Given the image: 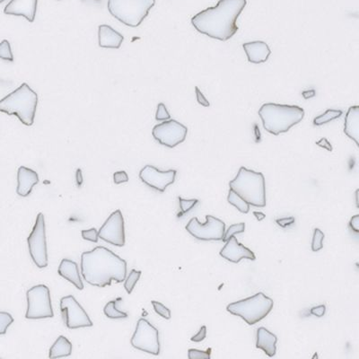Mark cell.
<instances>
[{
  "instance_id": "obj_1",
  "label": "cell",
  "mask_w": 359,
  "mask_h": 359,
  "mask_svg": "<svg viewBox=\"0 0 359 359\" xmlns=\"http://www.w3.org/2000/svg\"><path fill=\"white\" fill-rule=\"evenodd\" d=\"M246 4V0H219L216 7L194 15L192 23L200 34L219 41H228L238 31L237 18Z\"/></svg>"
},
{
  "instance_id": "obj_2",
  "label": "cell",
  "mask_w": 359,
  "mask_h": 359,
  "mask_svg": "<svg viewBox=\"0 0 359 359\" xmlns=\"http://www.w3.org/2000/svg\"><path fill=\"white\" fill-rule=\"evenodd\" d=\"M81 273L85 281L93 286L111 285L112 280L121 283L126 278V260L109 249L98 246L82 253Z\"/></svg>"
},
{
  "instance_id": "obj_3",
  "label": "cell",
  "mask_w": 359,
  "mask_h": 359,
  "mask_svg": "<svg viewBox=\"0 0 359 359\" xmlns=\"http://www.w3.org/2000/svg\"><path fill=\"white\" fill-rule=\"evenodd\" d=\"M258 113L264 129L275 136L288 132L292 127L300 123L304 117L303 108L273 103L263 104Z\"/></svg>"
},
{
  "instance_id": "obj_4",
  "label": "cell",
  "mask_w": 359,
  "mask_h": 359,
  "mask_svg": "<svg viewBox=\"0 0 359 359\" xmlns=\"http://www.w3.org/2000/svg\"><path fill=\"white\" fill-rule=\"evenodd\" d=\"M38 104L37 93L23 83L14 92L0 101V111L16 115L22 124L32 126Z\"/></svg>"
},
{
  "instance_id": "obj_5",
  "label": "cell",
  "mask_w": 359,
  "mask_h": 359,
  "mask_svg": "<svg viewBox=\"0 0 359 359\" xmlns=\"http://www.w3.org/2000/svg\"><path fill=\"white\" fill-rule=\"evenodd\" d=\"M229 187L253 207L266 206L265 178L261 173L241 167L235 178L229 182Z\"/></svg>"
},
{
  "instance_id": "obj_6",
  "label": "cell",
  "mask_w": 359,
  "mask_h": 359,
  "mask_svg": "<svg viewBox=\"0 0 359 359\" xmlns=\"http://www.w3.org/2000/svg\"><path fill=\"white\" fill-rule=\"evenodd\" d=\"M155 4L156 0H108V10L127 26L137 27Z\"/></svg>"
},
{
  "instance_id": "obj_7",
  "label": "cell",
  "mask_w": 359,
  "mask_h": 359,
  "mask_svg": "<svg viewBox=\"0 0 359 359\" xmlns=\"http://www.w3.org/2000/svg\"><path fill=\"white\" fill-rule=\"evenodd\" d=\"M273 305L274 302L271 298L259 292L248 298L228 304L226 310L232 315L241 317L249 325H253L265 318L271 313Z\"/></svg>"
},
{
  "instance_id": "obj_8",
  "label": "cell",
  "mask_w": 359,
  "mask_h": 359,
  "mask_svg": "<svg viewBox=\"0 0 359 359\" xmlns=\"http://www.w3.org/2000/svg\"><path fill=\"white\" fill-rule=\"evenodd\" d=\"M28 307L26 318L36 319L52 318L54 313L52 310L51 293L48 286L45 285H35L27 291Z\"/></svg>"
},
{
  "instance_id": "obj_9",
  "label": "cell",
  "mask_w": 359,
  "mask_h": 359,
  "mask_svg": "<svg viewBox=\"0 0 359 359\" xmlns=\"http://www.w3.org/2000/svg\"><path fill=\"white\" fill-rule=\"evenodd\" d=\"M30 255L40 269L48 266V251L46 242V226L44 216L39 213L34 229L27 238Z\"/></svg>"
},
{
  "instance_id": "obj_10",
  "label": "cell",
  "mask_w": 359,
  "mask_h": 359,
  "mask_svg": "<svg viewBox=\"0 0 359 359\" xmlns=\"http://www.w3.org/2000/svg\"><path fill=\"white\" fill-rule=\"evenodd\" d=\"M186 230L194 238L201 241H222L226 233V224L213 216H206V223H200L193 218L186 226Z\"/></svg>"
},
{
  "instance_id": "obj_11",
  "label": "cell",
  "mask_w": 359,
  "mask_h": 359,
  "mask_svg": "<svg viewBox=\"0 0 359 359\" xmlns=\"http://www.w3.org/2000/svg\"><path fill=\"white\" fill-rule=\"evenodd\" d=\"M130 342L133 348L141 351L155 355L160 354L159 331L146 319L138 320Z\"/></svg>"
},
{
  "instance_id": "obj_12",
  "label": "cell",
  "mask_w": 359,
  "mask_h": 359,
  "mask_svg": "<svg viewBox=\"0 0 359 359\" xmlns=\"http://www.w3.org/2000/svg\"><path fill=\"white\" fill-rule=\"evenodd\" d=\"M60 311L66 326L70 330L93 326V322L89 318L86 312L73 296L61 298Z\"/></svg>"
},
{
  "instance_id": "obj_13",
  "label": "cell",
  "mask_w": 359,
  "mask_h": 359,
  "mask_svg": "<svg viewBox=\"0 0 359 359\" xmlns=\"http://www.w3.org/2000/svg\"><path fill=\"white\" fill-rule=\"evenodd\" d=\"M188 133L187 127L175 119H169L161 124H157L152 130L153 137L160 144L167 148H174L185 140Z\"/></svg>"
},
{
  "instance_id": "obj_14",
  "label": "cell",
  "mask_w": 359,
  "mask_h": 359,
  "mask_svg": "<svg viewBox=\"0 0 359 359\" xmlns=\"http://www.w3.org/2000/svg\"><path fill=\"white\" fill-rule=\"evenodd\" d=\"M99 237L102 240L107 242L111 245L123 247L125 245V229L124 219L121 210L113 212L104 226L99 230Z\"/></svg>"
},
{
  "instance_id": "obj_15",
  "label": "cell",
  "mask_w": 359,
  "mask_h": 359,
  "mask_svg": "<svg viewBox=\"0 0 359 359\" xmlns=\"http://www.w3.org/2000/svg\"><path fill=\"white\" fill-rule=\"evenodd\" d=\"M176 170L159 171L153 165H146L139 173V178L145 184L163 193L168 186L174 183Z\"/></svg>"
},
{
  "instance_id": "obj_16",
  "label": "cell",
  "mask_w": 359,
  "mask_h": 359,
  "mask_svg": "<svg viewBox=\"0 0 359 359\" xmlns=\"http://www.w3.org/2000/svg\"><path fill=\"white\" fill-rule=\"evenodd\" d=\"M220 256L224 259L233 263H238L241 259H248L255 260L256 256L250 249L245 247L237 241L236 237L233 235L226 242V245L223 247Z\"/></svg>"
},
{
  "instance_id": "obj_17",
  "label": "cell",
  "mask_w": 359,
  "mask_h": 359,
  "mask_svg": "<svg viewBox=\"0 0 359 359\" xmlns=\"http://www.w3.org/2000/svg\"><path fill=\"white\" fill-rule=\"evenodd\" d=\"M38 0H11L5 8L6 15L23 16L29 22H34L36 15Z\"/></svg>"
},
{
  "instance_id": "obj_18",
  "label": "cell",
  "mask_w": 359,
  "mask_h": 359,
  "mask_svg": "<svg viewBox=\"0 0 359 359\" xmlns=\"http://www.w3.org/2000/svg\"><path fill=\"white\" fill-rule=\"evenodd\" d=\"M17 194L19 196L27 197L39 182V176L35 171L26 166H20L17 172Z\"/></svg>"
},
{
  "instance_id": "obj_19",
  "label": "cell",
  "mask_w": 359,
  "mask_h": 359,
  "mask_svg": "<svg viewBox=\"0 0 359 359\" xmlns=\"http://www.w3.org/2000/svg\"><path fill=\"white\" fill-rule=\"evenodd\" d=\"M243 48L248 58L249 62L253 64L264 63L270 58L271 51L264 41H256L243 44Z\"/></svg>"
},
{
  "instance_id": "obj_20",
  "label": "cell",
  "mask_w": 359,
  "mask_h": 359,
  "mask_svg": "<svg viewBox=\"0 0 359 359\" xmlns=\"http://www.w3.org/2000/svg\"><path fill=\"white\" fill-rule=\"evenodd\" d=\"M98 37L101 48L118 49L124 40L122 34L106 25L99 26Z\"/></svg>"
},
{
  "instance_id": "obj_21",
  "label": "cell",
  "mask_w": 359,
  "mask_h": 359,
  "mask_svg": "<svg viewBox=\"0 0 359 359\" xmlns=\"http://www.w3.org/2000/svg\"><path fill=\"white\" fill-rule=\"evenodd\" d=\"M277 342L278 338L275 334L267 330L264 327H260L257 330V341L256 348L262 349L267 355L272 357L277 352Z\"/></svg>"
},
{
  "instance_id": "obj_22",
  "label": "cell",
  "mask_w": 359,
  "mask_h": 359,
  "mask_svg": "<svg viewBox=\"0 0 359 359\" xmlns=\"http://www.w3.org/2000/svg\"><path fill=\"white\" fill-rule=\"evenodd\" d=\"M58 272H59V276L66 278L67 280L72 283L77 289L79 290L84 289V284H83V281L80 278L78 264L73 260L68 259H62V261L59 264Z\"/></svg>"
},
{
  "instance_id": "obj_23",
  "label": "cell",
  "mask_w": 359,
  "mask_h": 359,
  "mask_svg": "<svg viewBox=\"0 0 359 359\" xmlns=\"http://www.w3.org/2000/svg\"><path fill=\"white\" fill-rule=\"evenodd\" d=\"M344 132L358 146L359 137V106L355 105L348 109L345 118Z\"/></svg>"
},
{
  "instance_id": "obj_24",
  "label": "cell",
  "mask_w": 359,
  "mask_h": 359,
  "mask_svg": "<svg viewBox=\"0 0 359 359\" xmlns=\"http://www.w3.org/2000/svg\"><path fill=\"white\" fill-rule=\"evenodd\" d=\"M72 353V344L67 338L59 336L50 349V358L66 357Z\"/></svg>"
},
{
  "instance_id": "obj_25",
  "label": "cell",
  "mask_w": 359,
  "mask_h": 359,
  "mask_svg": "<svg viewBox=\"0 0 359 359\" xmlns=\"http://www.w3.org/2000/svg\"><path fill=\"white\" fill-rule=\"evenodd\" d=\"M227 200L231 205H233V207H236L239 211L247 214L250 211V204L245 201L242 197L239 196L237 193H234L233 189H230Z\"/></svg>"
},
{
  "instance_id": "obj_26",
  "label": "cell",
  "mask_w": 359,
  "mask_h": 359,
  "mask_svg": "<svg viewBox=\"0 0 359 359\" xmlns=\"http://www.w3.org/2000/svg\"><path fill=\"white\" fill-rule=\"evenodd\" d=\"M343 114V111L341 110H332L329 109L320 115L318 117L314 119V125L315 126H322L326 123H330L331 121H333L335 118H340L341 115Z\"/></svg>"
},
{
  "instance_id": "obj_27",
  "label": "cell",
  "mask_w": 359,
  "mask_h": 359,
  "mask_svg": "<svg viewBox=\"0 0 359 359\" xmlns=\"http://www.w3.org/2000/svg\"><path fill=\"white\" fill-rule=\"evenodd\" d=\"M104 315L110 319H123L128 317V314L118 311L116 308V301H110L104 309Z\"/></svg>"
},
{
  "instance_id": "obj_28",
  "label": "cell",
  "mask_w": 359,
  "mask_h": 359,
  "mask_svg": "<svg viewBox=\"0 0 359 359\" xmlns=\"http://www.w3.org/2000/svg\"><path fill=\"white\" fill-rule=\"evenodd\" d=\"M141 277V271H137L136 270H132L130 271V275L128 276V278H125V283H124V288L128 294H131L133 291L135 285L138 281V279Z\"/></svg>"
},
{
  "instance_id": "obj_29",
  "label": "cell",
  "mask_w": 359,
  "mask_h": 359,
  "mask_svg": "<svg viewBox=\"0 0 359 359\" xmlns=\"http://www.w3.org/2000/svg\"><path fill=\"white\" fill-rule=\"evenodd\" d=\"M323 240H324V233L319 228H315L314 231V236L312 241V251L319 252L323 247Z\"/></svg>"
},
{
  "instance_id": "obj_30",
  "label": "cell",
  "mask_w": 359,
  "mask_h": 359,
  "mask_svg": "<svg viewBox=\"0 0 359 359\" xmlns=\"http://www.w3.org/2000/svg\"><path fill=\"white\" fill-rule=\"evenodd\" d=\"M178 200H179L180 207H181V212L178 214V218H181L186 213H188L189 210H192L199 202L198 200H184L181 197H178Z\"/></svg>"
},
{
  "instance_id": "obj_31",
  "label": "cell",
  "mask_w": 359,
  "mask_h": 359,
  "mask_svg": "<svg viewBox=\"0 0 359 359\" xmlns=\"http://www.w3.org/2000/svg\"><path fill=\"white\" fill-rule=\"evenodd\" d=\"M14 322V318L7 312H0V335H4L8 328Z\"/></svg>"
},
{
  "instance_id": "obj_32",
  "label": "cell",
  "mask_w": 359,
  "mask_h": 359,
  "mask_svg": "<svg viewBox=\"0 0 359 359\" xmlns=\"http://www.w3.org/2000/svg\"><path fill=\"white\" fill-rule=\"evenodd\" d=\"M0 59L13 62L14 57L12 53L11 46L8 40H4L0 43Z\"/></svg>"
},
{
  "instance_id": "obj_33",
  "label": "cell",
  "mask_w": 359,
  "mask_h": 359,
  "mask_svg": "<svg viewBox=\"0 0 359 359\" xmlns=\"http://www.w3.org/2000/svg\"><path fill=\"white\" fill-rule=\"evenodd\" d=\"M245 231V223H240V224H234V225H232V226H229V228H228V229L226 230L222 241L226 243V242L229 239L230 237L233 236V235L236 234V233H244Z\"/></svg>"
},
{
  "instance_id": "obj_34",
  "label": "cell",
  "mask_w": 359,
  "mask_h": 359,
  "mask_svg": "<svg viewBox=\"0 0 359 359\" xmlns=\"http://www.w3.org/2000/svg\"><path fill=\"white\" fill-rule=\"evenodd\" d=\"M211 348H207L206 351L190 348V349L188 350V357H189V359L210 358V357H211Z\"/></svg>"
},
{
  "instance_id": "obj_35",
  "label": "cell",
  "mask_w": 359,
  "mask_h": 359,
  "mask_svg": "<svg viewBox=\"0 0 359 359\" xmlns=\"http://www.w3.org/2000/svg\"><path fill=\"white\" fill-rule=\"evenodd\" d=\"M151 303H152L154 310L157 315H159L161 317L166 319V320L171 319V311L166 306H164L163 304H161L159 302H156V301H152Z\"/></svg>"
},
{
  "instance_id": "obj_36",
  "label": "cell",
  "mask_w": 359,
  "mask_h": 359,
  "mask_svg": "<svg viewBox=\"0 0 359 359\" xmlns=\"http://www.w3.org/2000/svg\"><path fill=\"white\" fill-rule=\"evenodd\" d=\"M82 237L83 239H85L86 241L93 242V243H97L98 238H99V233L95 228H91L89 230H83L81 232Z\"/></svg>"
},
{
  "instance_id": "obj_37",
  "label": "cell",
  "mask_w": 359,
  "mask_h": 359,
  "mask_svg": "<svg viewBox=\"0 0 359 359\" xmlns=\"http://www.w3.org/2000/svg\"><path fill=\"white\" fill-rule=\"evenodd\" d=\"M170 113L167 111L165 105L163 103H160L157 105V111H156V121H166V119H170Z\"/></svg>"
},
{
  "instance_id": "obj_38",
  "label": "cell",
  "mask_w": 359,
  "mask_h": 359,
  "mask_svg": "<svg viewBox=\"0 0 359 359\" xmlns=\"http://www.w3.org/2000/svg\"><path fill=\"white\" fill-rule=\"evenodd\" d=\"M113 181H114L115 184H121L123 182H129V176L125 171L116 172L113 174Z\"/></svg>"
},
{
  "instance_id": "obj_39",
  "label": "cell",
  "mask_w": 359,
  "mask_h": 359,
  "mask_svg": "<svg viewBox=\"0 0 359 359\" xmlns=\"http://www.w3.org/2000/svg\"><path fill=\"white\" fill-rule=\"evenodd\" d=\"M195 92H196L197 101H198V103L201 104L204 107H209V106H210L209 102H208L207 98L205 97L203 93L200 91V89L199 88L198 86H195Z\"/></svg>"
},
{
  "instance_id": "obj_40",
  "label": "cell",
  "mask_w": 359,
  "mask_h": 359,
  "mask_svg": "<svg viewBox=\"0 0 359 359\" xmlns=\"http://www.w3.org/2000/svg\"><path fill=\"white\" fill-rule=\"evenodd\" d=\"M206 336H207V327L206 326H202L200 328V330H199V332L194 335L190 341H193V342H201V341H204L206 339Z\"/></svg>"
},
{
  "instance_id": "obj_41",
  "label": "cell",
  "mask_w": 359,
  "mask_h": 359,
  "mask_svg": "<svg viewBox=\"0 0 359 359\" xmlns=\"http://www.w3.org/2000/svg\"><path fill=\"white\" fill-rule=\"evenodd\" d=\"M295 222H296V219L294 217H289V218H284V219H279L276 220L277 225L280 226V227H283V228L291 226Z\"/></svg>"
},
{
  "instance_id": "obj_42",
  "label": "cell",
  "mask_w": 359,
  "mask_h": 359,
  "mask_svg": "<svg viewBox=\"0 0 359 359\" xmlns=\"http://www.w3.org/2000/svg\"><path fill=\"white\" fill-rule=\"evenodd\" d=\"M326 312V306L324 304H321V305H318V306H315L311 309V315H315L316 317H322L323 315H325Z\"/></svg>"
},
{
  "instance_id": "obj_43",
  "label": "cell",
  "mask_w": 359,
  "mask_h": 359,
  "mask_svg": "<svg viewBox=\"0 0 359 359\" xmlns=\"http://www.w3.org/2000/svg\"><path fill=\"white\" fill-rule=\"evenodd\" d=\"M349 227L355 233H359V216L355 215L349 221Z\"/></svg>"
},
{
  "instance_id": "obj_44",
  "label": "cell",
  "mask_w": 359,
  "mask_h": 359,
  "mask_svg": "<svg viewBox=\"0 0 359 359\" xmlns=\"http://www.w3.org/2000/svg\"><path fill=\"white\" fill-rule=\"evenodd\" d=\"M316 145L319 146V147H321V148H325V149H327L328 151H332V147H331V145H330V142H329L328 139L325 138V137L321 138L318 142H316Z\"/></svg>"
},
{
  "instance_id": "obj_45",
  "label": "cell",
  "mask_w": 359,
  "mask_h": 359,
  "mask_svg": "<svg viewBox=\"0 0 359 359\" xmlns=\"http://www.w3.org/2000/svg\"><path fill=\"white\" fill-rule=\"evenodd\" d=\"M76 179H77V183L78 186H81L82 183L84 182V178H83V174H82L81 169H78L76 173Z\"/></svg>"
},
{
  "instance_id": "obj_46",
  "label": "cell",
  "mask_w": 359,
  "mask_h": 359,
  "mask_svg": "<svg viewBox=\"0 0 359 359\" xmlns=\"http://www.w3.org/2000/svg\"><path fill=\"white\" fill-rule=\"evenodd\" d=\"M303 97L305 98V99H309L311 97H314L315 95V90H310V91H304V93H302Z\"/></svg>"
},
{
  "instance_id": "obj_47",
  "label": "cell",
  "mask_w": 359,
  "mask_h": 359,
  "mask_svg": "<svg viewBox=\"0 0 359 359\" xmlns=\"http://www.w3.org/2000/svg\"><path fill=\"white\" fill-rule=\"evenodd\" d=\"M253 215L255 216L256 219H257V220H259V221H261V220H263V219L266 218V215H265L264 213H262V212L254 211L253 212Z\"/></svg>"
},
{
  "instance_id": "obj_48",
  "label": "cell",
  "mask_w": 359,
  "mask_h": 359,
  "mask_svg": "<svg viewBox=\"0 0 359 359\" xmlns=\"http://www.w3.org/2000/svg\"><path fill=\"white\" fill-rule=\"evenodd\" d=\"M358 189H356L355 192V203H356V207H358V199H357V196H358Z\"/></svg>"
},
{
  "instance_id": "obj_49",
  "label": "cell",
  "mask_w": 359,
  "mask_h": 359,
  "mask_svg": "<svg viewBox=\"0 0 359 359\" xmlns=\"http://www.w3.org/2000/svg\"><path fill=\"white\" fill-rule=\"evenodd\" d=\"M5 0H0V3H2V2H4Z\"/></svg>"
}]
</instances>
